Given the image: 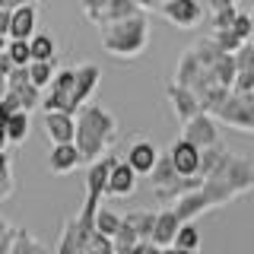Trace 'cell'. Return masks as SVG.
Wrapping results in <instances>:
<instances>
[{
	"label": "cell",
	"instance_id": "1",
	"mask_svg": "<svg viewBox=\"0 0 254 254\" xmlns=\"http://www.w3.org/2000/svg\"><path fill=\"white\" fill-rule=\"evenodd\" d=\"M200 190H203L206 203H210V210L213 206L232 203L235 197L254 190V165L248 162V159L222 149V153L216 156V162H213V169L203 175Z\"/></svg>",
	"mask_w": 254,
	"mask_h": 254
},
{
	"label": "cell",
	"instance_id": "2",
	"mask_svg": "<svg viewBox=\"0 0 254 254\" xmlns=\"http://www.w3.org/2000/svg\"><path fill=\"white\" fill-rule=\"evenodd\" d=\"M73 118H76L73 146L79 149V159H83L86 165H92L95 159H102V156L108 153V146L115 143L118 121L102 105H92V102H86Z\"/></svg>",
	"mask_w": 254,
	"mask_h": 254
},
{
	"label": "cell",
	"instance_id": "3",
	"mask_svg": "<svg viewBox=\"0 0 254 254\" xmlns=\"http://www.w3.org/2000/svg\"><path fill=\"white\" fill-rule=\"evenodd\" d=\"M102 48L111 54V58H124L133 61L146 51L149 45V19L146 13H137L130 19H121L115 26H102Z\"/></svg>",
	"mask_w": 254,
	"mask_h": 254
},
{
	"label": "cell",
	"instance_id": "4",
	"mask_svg": "<svg viewBox=\"0 0 254 254\" xmlns=\"http://www.w3.org/2000/svg\"><path fill=\"white\" fill-rule=\"evenodd\" d=\"M213 118L226 127L254 133V92H229V99L216 108Z\"/></svg>",
	"mask_w": 254,
	"mask_h": 254
},
{
	"label": "cell",
	"instance_id": "5",
	"mask_svg": "<svg viewBox=\"0 0 254 254\" xmlns=\"http://www.w3.org/2000/svg\"><path fill=\"white\" fill-rule=\"evenodd\" d=\"M42 108L45 111H67V115H76L73 70H58V73H54V79L48 83V89L42 92Z\"/></svg>",
	"mask_w": 254,
	"mask_h": 254
},
{
	"label": "cell",
	"instance_id": "6",
	"mask_svg": "<svg viewBox=\"0 0 254 254\" xmlns=\"http://www.w3.org/2000/svg\"><path fill=\"white\" fill-rule=\"evenodd\" d=\"M185 137L188 143H194L197 149H210V146H222V137H219V124L213 115H206V111H200V115H194L190 121L185 124Z\"/></svg>",
	"mask_w": 254,
	"mask_h": 254
},
{
	"label": "cell",
	"instance_id": "7",
	"mask_svg": "<svg viewBox=\"0 0 254 254\" xmlns=\"http://www.w3.org/2000/svg\"><path fill=\"white\" fill-rule=\"evenodd\" d=\"M6 92L19 102L22 111H32V108L42 105V89H35V86L29 83V70L26 67H13V73L6 76Z\"/></svg>",
	"mask_w": 254,
	"mask_h": 254
},
{
	"label": "cell",
	"instance_id": "8",
	"mask_svg": "<svg viewBox=\"0 0 254 254\" xmlns=\"http://www.w3.org/2000/svg\"><path fill=\"white\" fill-rule=\"evenodd\" d=\"M162 16L172 22L175 29H194L203 19V6L197 0H165Z\"/></svg>",
	"mask_w": 254,
	"mask_h": 254
},
{
	"label": "cell",
	"instance_id": "9",
	"mask_svg": "<svg viewBox=\"0 0 254 254\" xmlns=\"http://www.w3.org/2000/svg\"><path fill=\"white\" fill-rule=\"evenodd\" d=\"M99 79H102V67L99 64H79L73 70V102L76 111L92 99V92L99 89Z\"/></svg>",
	"mask_w": 254,
	"mask_h": 254
},
{
	"label": "cell",
	"instance_id": "10",
	"mask_svg": "<svg viewBox=\"0 0 254 254\" xmlns=\"http://www.w3.org/2000/svg\"><path fill=\"white\" fill-rule=\"evenodd\" d=\"M169 159H172L175 172L181 178H190V175H197V169H200V149L188 140H175L172 149H169Z\"/></svg>",
	"mask_w": 254,
	"mask_h": 254
},
{
	"label": "cell",
	"instance_id": "11",
	"mask_svg": "<svg viewBox=\"0 0 254 254\" xmlns=\"http://www.w3.org/2000/svg\"><path fill=\"white\" fill-rule=\"evenodd\" d=\"M165 95H169L175 115H178L181 124H188L194 115H200V102H197L194 89H188V86H178V83H169L165 86Z\"/></svg>",
	"mask_w": 254,
	"mask_h": 254
},
{
	"label": "cell",
	"instance_id": "12",
	"mask_svg": "<svg viewBox=\"0 0 254 254\" xmlns=\"http://www.w3.org/2000/svg\"><path fill=\"white\" fill-rule=\"evenodd\" d=\"M133 190H137V172H133L124 159H121V162L115 159V165H111V172H108L105 194L108 197H130Z\"/></svg>",
	"mask_w": 254,
	"mask_h": 254
},
{
	"label": "cell",
	"instance_id": "13",
	"mask_svg": "<svg viewBox=\"0 0 254 254\" xmlns=\"http://www.w3.org/2000/svg\"><path fill=\"white\" fill-rule=\"evenodd\" d=\"M156 159H159V149L153 146V143H149V140H137V143H130L124 162L137 172V178H140V175H146V178H149V172L156 169Z\"/></svg>",
	"mask_w": 254,
	"mask_h": 254
},
{
	"label": "cell",
	"instance_id": "14",
	"mask_svg": "<svg viewBox=\"0 0 254 254\" xmlns=\"http://www.w3.org/2000/svg\"><path fill=\"white\" fill-rule=\"evenodd\" d=\"M111 165H115L111 156H102V159H95V162L89 165V172H86V197H89V200H102V197H105Z\"/></svg>",
	"mask_w": 254,
	"mask_h": 254
},
{
	"label": "cell",
	"instance_id": "15",
	"mask_svg": "<svg viewBox=\"0 0 254 254\" xmlns=\"http://www.w3.org/2000/svg\"><path fill=\"white\" fill-rule=\"evenodd\" d=\"M45 130L54 143H73L76 118L67 115V111H45Z\"/></svg>",
	"mask_w": 254,
	"mask_h": 254
},
{
	"label": "cell",
	"instance_id": "16",
	"mask_svg": "<svg viewBox=\"0 0 254 254\" xmlns=\"http://www.w3.org/2000/svg\"><path fill=\"white\" fill-rule=\"evenodd\" d=\"M172 210H175V216H178L181 222H194L200 213L210 210V203H206L203 190L197 188V190H188V194L175 197V200H172Z\"/></svg>",
	"mask_w": 254,
	"mask_h": 254
},
{
	"label": "cell",
	"instance_id": "17",
	"mask_svg": "<svg viewBox=\"0 0 254 254\" xmlns=\"http://www.w3.org/2000/svg\"><path fill=\"white\" fill-rule=\"evenodd\" d=\"M35 26H38V13L35 6H16L13 16H10V42H29L35 35Z\"/></svg>",
	"mask_w": 254,
	"mask_h": 254
},
{
	"label": "cell",
	"instance_id": "18",
	"mask_svg": "<svg viewBox=\"0 0 254 254\" xmlns=\"http://www.w3.org/2000/svg\"><path fill=\"white\" fill-rule=\"evenodd\" d=\"M48 165H51L54 175H70L73 169L83 165V159H79V149L73 143H54L51 156H48Z\"/></svg>",
	"mask_w": 254,
	"mask_h": 254
},
{
	"label": "cell",
	"instance_id": "19",
	"mask_svg": "<svg viewBox=\"0 0 254 254\" xmlns=\"http://www.w3.org/2000/svg\"><path fill=\"white\" fill-rule=\"evenodd\" d=\"M178 226H181V219L175 216L172 206L169 210H159L156 213V226H153V238H149V242H153L156 248H169V245L175 242V235H178Z\"/></svg>",
	"mask_w": 254,
	"mask_h": 254
},
{
	"label": "cell",
	"instance_id": "20",
	"mask_svg": "<svg viewBox=\"0 0 254 254\" xmlns=\"http://www.w3.org/2000/svg\"><path fill=\"white\" fill-rule=\"evenodd\" d=\"M143 13L133 0H108L105 3V10L99 13V19H95V26H115V22H121V19H130V16H137Z\"/></svg>",
	"mask_w": 254,
	"mask_h": 254
},
{
	"label": "cell",
	"instance_id": "21",
	"mask_svg": "<svg viewBox=\"0 0 254 254\" xmlns=\"http://www.w3.org/2000/svg\"><path fill=\"white\" fill-rule=\"evenodd\" d=\"M200 61H197V54H194V48H188L185 54L178 58V67H175V76H172V83H178V86H188V89H194V83H197V76H200Z\"/></svg>",
	"mask_w": 254,
	"mask_h": 254
},
{
	"label": "cell",
	"instance_id": "22",
	"mask_svg": "<svg viewBox=\"0 0 254 254\" xmlns=\"http://www.w3.org/2000/svg\"><path fill=\"white\" fill-rule=\"evenodd\" d=\"M127 226L133 229V235L140 242H149L153 238V226H156V210H130L127 216H121Z\"/></svg>",
	"mask_w": 254,
	"mask_h": 254
},
{
	"label": "cell",
	"instance_id": "23",
	"mask_svg": "<svg viewBox=\"0 0 254 254\" xmlns=\"http://www.w3.org/2000/svg\"><path fill=\"white\" fill-rule=\"evenodd\" d=\"M3 133H6V143H16V146H19V143L29 137V111H13L6 127H3Z\"/></svg>",
	"mask_w": 254,
	"mask_h": 254
},
{
	"label": "cell",
	"instance_id": "24",
	"mask_svg": "<svg viewBox=\"0 0 254 254\" xmlns=\"http://www.w3.org/2000/svg\"><path fill=\"white\" fill-rule=\"evenodd\" d=\"M54 38L48 35V32H35V35L29 38V54L32 61H54Z\"/></svg>",
	"mask_w": 254,
	"mask_h": 254
},
{
	"label": "cell",
	"instance_id": "25",
	"mask_svg": "<svg viewBox=\"0 0 254 254\" xmlns=\"http://www.w3.org/2000/svg\"><path fill=\"white\" fill-rule=\"evenodd\" d=\"M92 229H95L99 235H105V238H115V232L121 229V216H118L115 210L99 206V210H95V219H92Z\"/></svg>",
	"mask_w": 254,
	"mask_h": 254
},
{
	"label": "cell",
	"instance_id": "26",
	"mask_svg": "<svg viewBox=\"0 0 254 254\" xmlns=\"http://www.w3.org/2000/svg\"><path fill=\"white\" fill-rule=\"evenodd\" d=\"M172 245L181 251H200V229H197V222H181Z\"/></svg>",
	"mask_w": 254,
	"mask_h": 254
},
{
	"label": "cell",
	"instance_id": "27",
	"mask_svg": "<svg viewBox=\"0 0 254 254\" xmlns=\"http://www.w3.org/2000/svg\"><path fill=\"white\" fill-rule=\"evenodd\" d=\"M26 70H29V83L35 86V89H42V92L54 79V61H32Z\"/></svg>",
	"mask_w": 254,
	"mask_h": 254
},
{
	"label": "cell",
	"instance_id": "28",
	"mask_svg": "<svg viewBox=\"0 0 254 254\" xmlns=\"http://www.w3.org/2000/svg\"><path fill=\"white\" fill-rule=\"evenodd\" d=\"M229 92H232V89H226V86H210V89H203L200 95H197L200 111H206V115H216V108L229 99Z\"/></svg>",
	"mask_w": 254,
	"mask_h": 254
},
{
	"label": "cell",
	"instance_id": "29",
	"mask_svg": "<svg viewBox=\"0 0 254 254\" xmlns=\"http://www.w3.org/2000/svg\"><path fill=\"white\" fill-rule=\"evenodd\" d=\"M194 54H197V61H200V67L203 70H213V64L219 61V45L213 42V35L210 38H200V42H194Z\"/></svg>",
	"mask_w": 254,
	"mask_h": 254
},
{
	"label": "cell",
	"instance_id": "30",
	"mask_svg": "<svg viewBox=\"0 0 254 254\" xmlns=\"http://www.w3.org/2000/svg\"><path fill=\"white\" fill-rule=\"evenodd\" d=\"M213 76H216V86L232 89V83H235V58L232 54H219V61L213 64Z\"/></svg>",
	"mask_w": 254,
	"mask_h": 254
},
{
	"label": "cell",
	"instance_id": "31",
	"mask_svg": "<svg viewBox=\"0 0 254 254\" xmlns=\"http://www.w3.org/2000/svg\"><path fill=\"white\" fill-rule=\"evenodd\" d=\"M13 190H16V175H13V165H10L6 149H0V200H10Z\"/></svg>",
	"mask_w": 254,
	"mask_h": 254
},
{
	"label": "cell",
	"instance_id": "32",
	"mask_svg": "<svg viewBox=\"0 0 254 254\" xmlns=\"http://www.w3.org/2000/svg\"><path fill=\"white\" fill-rule=\"evenodd\" d=\"M213 42L219 45V51H222V54H235L238 48L245 45V42H242V38L235 35L232 29H216V32H213Z\"/></svg>",
	"mask_w": 254,
	"mask_h": 254
},
{
	"label": "cell",
	"instance_id": "33",
	"mask_svg": "<svg viewBox=\"0 0 254 254\" xmlns=\"http://www.w3.org/2000/svg\"><path fill=\"white\" fill-rule=\"evenodd\" d=\"M111 242H115V251H133V248L140 245V238L133 235V229L121 219V229L115 232V238H111Z\"/></svg>",
	"mask_w": 254,
	"mask_h": 254
},
{
	"label": "cell",
	"instance_id": "34",
	"mask_svg": "<svg viewBox=\"0 0 254 254\" xmlns=\"http://www.w3.org/2000/svg\"><path fill=\"white\" fill-rule=\"evenodd\" d=\"M6 58L13 61V67H29L32 64L29 42H6Z\"/></svg>",
	"mask_w": 254,
	"mask_h": 254
},
{
	"label": "cell",
	"instance_id": "35",
	"mask_svg": "<svg viewBox=\"0 0 254 254\" xmlns=\"http://www.w3.org/2000/svg\"><path fill=\"white\" fill-rule=\"evenodd\" d=\"M232 32L242 38V42H251V13H242V10H238L235 13V22H232Z\"/></svg>",
	"mask_w": 254,
	"mask_h": 254
},
{
	"label": "cell",
	"instance_id": "36",
	"mask_svg": "<svg viewBox=\"0 0 254 254\" xmlns=\"http://www.w3.org/2000/svg\"><path fill=\"white\" fill-rule=\"evenodd\" d=\"M235 13H238V6H229V10H219V13H213V32H216V29H232V22H235Z\"/></svg>",
	"mask_w": 254,
	"mask_h": 254
},
{
	"label": "cell",
	"instance_id": "37",
	"mask_svg": "<svg viewBox=\"0 0 254 254\" xmlns=\"http://www.w3.org/2000/svg\"><path fill=\"white\" fill-rule=\"evenodd\" d=\"M79 3H83V10H86V19L95 22V19H99V13L105 10V3H108V0H79Z\"/></svg>",
	"mask_w": 254,
	"mask_h": 254
},
{
	"label": "cell",
	"instance_id": "38",
	"mask_svg": "<svg viewBox=\"0 0 254 254\" xmlns=\"http://www.w3.org/2000/svg\"><path fill=\"white\" fill-rule=\"evenodd\" d=\"M133 3H137L140 10H143V13H149V10H159V13H162L165 0H133Z\"/></svg>",
	"mask_w": 254,
	"mask_h": 254
},
{
	"label": "cell",
	"instance_id": "39",
	"mask_svg": "<svg viewBox=\"0 0 254 254\" xmlns=\"http://www.w3.org/2000/svg\"><path fill=\"white\" fill-rule=\"evenodd\" d=\"M130 254H162V248H156L153 242H140V245H137V248H133Z\"/></svg>",
	"mask_w": 254,
	"mask_h": 254
},
{
	"label": "cell",
	"instance_id": "40",
	"mask_svg": "<svg viewBox=\"0 0 254 254\" xmlns=\"http://www.w3.org/2000/svg\"><path fill=\"white\" fill-rule=\"evenodd\" d=\"M10 16H13V10H0V35H10Z\"/></svg>",
	"mask_w": 254,
	"mask_h": 254
},
{
	"label": "cell",
	"instance_id": "41",
	"mask_svg": "<svg viewBox=\"0 0 254 254\" xmlns=\"http://www.w3.org/2000/svg\"><path fill=\"white\" fill-rule=\"evenodd\" d=\"M10 73H13V61L6 58V51H3V54H0V76L6 79V76H10Z\"/></svg>",
	"mask_w": 254,
	"mask_h": 254
},
{
	"label": "cell",
	"instance_id": "42",
	"mask_svg": "<svg viewBox=\"0 0 254 254\" xmlns=\"http://www.w3.org/2000/svg\"><path fill=\"white\" fill-rule=\"evenodd\" d=\"M229 6H235V0H210V10H213V13L229 10Z\"/></svg>",
	"mask_w": 254,
	"mask_h": 254
},
{
	"label": "cell",
	"instance_id": "43",
	"mask_svg": "<svg viewBox=\"0 0 254 254\" xmlns=\"http://www.w3.org/2000/svg\"><path fill=\"white\" fill-rule=\"evenodd\" d=\"M26 254H51V251H48L45 245H38L35 238H32V242H29V251H26Z\"/></svg>",
	"mask_w": 254,
	"mask_h": 254
},
{
	"label": "cell",
	"instance_id": "44",
	"mask_svg": "<svg viewBox=\"0 0 254 254\" xmlns=\"http://www.w3.org/2000/svg\"><path fill=\"white\" fill-rule=\"evenodd\" d=\"M162 254H197V251H181V248H175V245H169V248H162Z\"/></svg>",
	"mask_w": 254,
	"mask_h": 254
},
{
	"label": "cell",
	"instance_id": "45",
	"mask_svg": "<svg viewBox=\"0 0 254 254\" xmlns=\"http://www.w3.org/2000/svg\"><path fill=\"white\" fill-rule=\"evenodd\" d=\"M3 232H10V222H6L3 216H0V235H3Z\"/></svg>",
	"mask_w": 254,
	"mask_h": 254
},
{
	"label": "cell",
	"instance_id": "46",
	"mask_svg": "<svg viewBox=\"0 0 254 254\" xmlns=\"http://www.w3.org/2000/svg\"><path fill=\"white\" fill-rule=\"evenodd\" d=\"M3 95H6V79L0 76V102H3Z\"/></svg>",
	"mask_w": 254,
	"mask_h": 254
},
{
	"label": "cell",
	"instance_id": "47",
	"mask_svg": "<svg viewBox=\"0 0 254 254\" xmlns=\"http://www.w3.org/2000/svg\"><path fill=\"white\" fill-rule=\"evenodd\" d=\"M6 42H10V38H3V35H0V54L6 51Z\"/></svg>",
	"mask_w": 254,
	"mask_h": 254
},
{
	"label": "cell",
	"instance_id": "48",
	"mask_svg": "<svg viewBox=\"0 0 254 254\" xmlns=\"http://www.w3.org/2000/svg\"><path fill=\"white\" fill-rule=\"evenodd\" d=\"M0 149H6V133L0 130Z\"/></svg>",
	"mask_w": 254,
	"mask_h": 254
},
{
	"label": "cell",
	"instance_id": "49",
	"mask_svg": "<svg viewBox=\"0 0 254 254\" xmlns=\"http://www.w3.org/2000/svg\"><path fill=\"white\" fill-rule=\"evenodd\" d=\"M251 45H254V10H251Z\"/></svg>",
	"mask_w": 254,
	"mask_h": 254
},
{
	"label": "cell",
	"instance_id": "50",
	"mask_svg": "<svg viewBox=\"0 0 254 254\" xmlns=\"http://www.w3.org/2000/svg\"><path fill=\"white\" fill-rule=\"evenodd\" d=\"M251 92H254V89H251Z\"/></svg>",
	"mask_w": 254,
	"mask_h": 254
}]
</instances>
